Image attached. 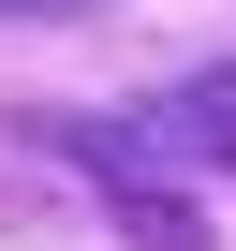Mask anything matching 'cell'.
<instances>
[{
    "mask_svg": "<svg viewBox=\"0 0 236 251\" xmlns=\"http://www.w3.org/2000/svg\"><path fill=\"white\" fill-rule=\"evenodd\" d=\"M45 15H89V0H45Z\"/></svg>",
    "mask_w": 236,
    "mask_h": 251,
    "instance_id": "obj_3",
    "label": "cell"
},
{
    "mask_svg": "<svg viewBox=\"0 0 236 251\" xmlns=\"http://www.w3.org/2000/svg\"><path fill=\"white\" fill-rule=\"evenodd\" d=\"M45 148L103 177V222H118V236H148V251H207V207H192L177 177H148V163H118V148L89 133V118H45Z\"/></svg>",
    "mask_w": 236,
    "mask_h": 251,
    "instance_id": "obj_2",
    "label": "cell"
},
{
    "mask_svg": "<svg viewBox=\"0 0 236 251\" xmlns=\"http://www.w3.org/2000/svg\"><path fill=\"white\" fill-rule=\"evenodd\" d=\"M89 133H103L118 163H148V177H236V59L148 89L133 118H89Z\"/></svg>",
    "mask_w": 236,
    "mask_h": 251,
    "instance_id": "obj_1",
    "label": "cell"
}]
</instances>
